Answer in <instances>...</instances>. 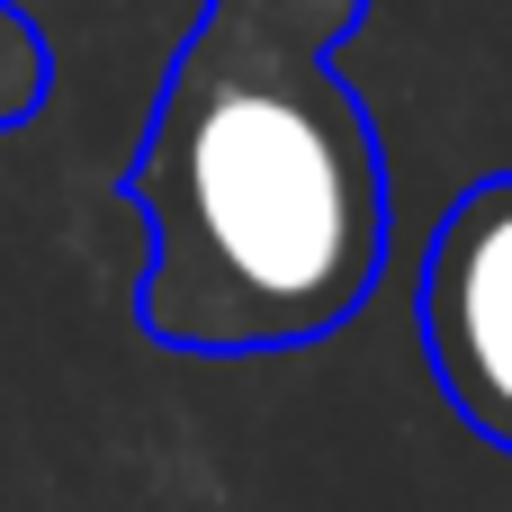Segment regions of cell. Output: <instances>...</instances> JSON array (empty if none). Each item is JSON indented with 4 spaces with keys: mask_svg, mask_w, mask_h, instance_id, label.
Wrapping results in <instances>:
<instances>
[{
    "mask_svg": "<svg viewBox=\"0 0 512 512\" xmlns=\"http://www.w3.org/2000/svg\"><path fill=\"white\" fill-rule=\"evenodd\" d=\"M45 90H54V45L18 0H0V135L27 126L45 108Z\"/></svg>",
    "mask_w": 512,
    "mask_h": 512,
    "instance_id": "3",
    "label": "cell"
},
{
    "mask_svg": "<svg viewBox=\"0 0 512 512\" xmlns=\"http://www.w3.org/2000/svg\"><path fill=\"white\" fill-rule=\"evenodd\" d=\"M360 9L369 0H198L126 162L144 342L261 360L369 306L387 270V153L342 81Z\"/></svg>",
    "mask_w": 512,
    "mask_h": 512,
    "instance_id": "1",
    "label": "cell"
},
{
    "mask_svg": "<svg viewBox=\"0 0 512 512\" xmlns=\"http://www.w3.org/2000/svg\"><path fill=\"white\" fill-rule=\"evenodd\" d=\"M414 333L450 414L477 441L512 450V171L477 180L432 225L414 279Z\"/></svg>",
    "mask_w": 512,
    "mask_h": 512,
    "instance_id": "2",
    "label": "cell"
}]
</instances>
